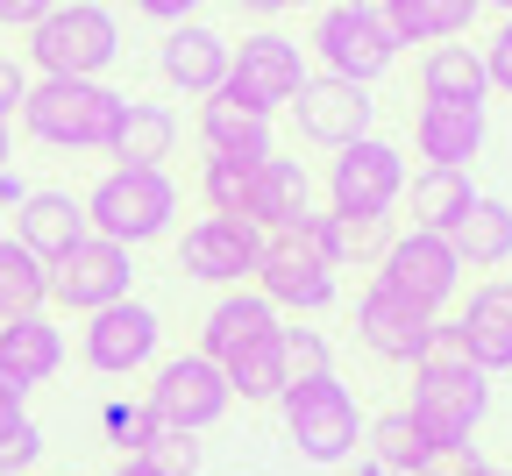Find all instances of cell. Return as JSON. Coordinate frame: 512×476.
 Wrapping results in <instances>:
<instances>
[{
	"instance_id": "1",
	"label": "cell",
	"mask_w": 512,
	"mask_h": 476,
	"mask_svg": "<svg viewBox=\"0 0 512 476\" xmlns=\"http://www.w3.org/2000/svg\"><path fill=\"white\" fill-rule=\"evenodd\" d=\"M406 413L427 441H477L484 413H491V377L463 356L456 342V327H434V349L413 363V398H406Z\"/></svg>"
},
{
	"instance_id": "2",
	"label": "cell",
	"mask_w": 512,
	"mask_h": 476,
	"mask_svg": "<svg viewBox=\"0 0 512 476\" xmlns=\"http://www.w3.org/2000/svg\"><path fill=\"white\" fill-rule=\"evenodd\" d=\"M128 93H114L107 79H29L22 100V135L43 150H72V157H107L114 128H121Z\"/></svg>"
},
{
	"instance_id": "3",
	"label": "cell",
	"mask_w": 512,
	"mask_h": 476,
	"mask_svg": "<svg viewBox=\"0 0 512 476\" xmlns=\"http://www.w3.org/2000/svg\"><path fill=\"white\" fill-rule=\"evenodd\" d=\"M79 207H86V228L100 242L143 249V242H164L178 228V178L171 171H136V164H107Z\"/></svg>"
},
{
	"instance_id": "4",
	"label": "cell",
	"mask_w": 512,
	"mask_h": 476,
	"mask_svg": "<svg viewBox=\"0 0 512 476\" xmlns=\"http://www.w3.org/2000/svg\"><path fill=\"white\" fill-rule=\"evenodd\" d=\"M278 420H285V441L299 448V462H320V469H342L363 455V405L356 391L328 370V377H292L278 391Z\"/></svg>"
},
{
	"instance_id": "5",
	"label": "cell",
	"mask_w": 512,
	"mask_h": 476,
	"mask_svg": "<svg viewBox=\"0 0 512 476\" xmlns=\"http://www.w3.org/2000/svg\"><path fill=\"white\" fill-rule=\"evenodd\" d=\"M121 64V22L107 0H57L29 29V72L36 79H107Z\"/></svg>"
},
{
	"instance_id": "6",
	"label": "cell",
	"mask_w": 512,
	"mask_h": 476,
	"mask_svg": "<svg viewBox=\"0 0 512 476\" xmlns=\"http://www.w3.org/2000/svg\"><path fill=\"white\" fill-rule=\"evenodd\" d=\"M306 50L328 79H349V86H377L399 64V36L384 29L377 0H328V8L313 15Z\"/></svg>"
},
{
	"instance_id": "7",
	"label": "cell",
	"mask_w": 512,
	"mask_h": 476,
	"mask_svg": "<svg viewBox=\"0 0 512 476\" xmlns=\"http://www.w3.org/2000/svg\"><path fill=\"white\" fill-rule=\"evenodd\" d=\"M406 150L363 135V143L328 157V214H363V221H392V207L406 199Z\"/></svg>"
},
{
	"instance_id": "8",
	"label": "cell",
	"mask_w": 512,
	"mask_h": 476,
	"mask_svg": "<svg viewBox=\"0 0 512 476\" xmlns=\"http://www.w3.org/2000/svg\"><path fill=\"white\" fill-rule=\"evenodd\" d=\"M377 285H392L399 299H413L420 313H448L463 299V256L448 249V235H427V228H399L392 235V249L377 256V270H370Z\"/></svg>"
},
{
	"instance_id": "9",
	"label": "cell",
	"mask_w": 512,
	"mask_h": 476,
	"mask_svg": "<svg viewBox=\"0 0 512 476\" xmlns=\"http://www.w3.org/2000/svg\"><path fill=\"white\" fill-rule=\"evenodd\" d=\"M313 79V64H306V43L285 36V29H249L235 50H228V93L256 114H278L299 100V86Z\"/></svg>"
},
{
	"instance_id": "10",
	"label": "cell",
	"mask_w": 512,
	"mask_h": 476,
	"mask_svg": "<svg viewBox=\"0 0 512 476\" xmlns=\"http://www.w3.org/2000/svg\"><path fill=\"white\" fill-rule=\"evenodd\" d=\"M143 405H150L164 427L207 434V427H221V420H228L235 391H228L221 363H207L200 349H185V356H157V363H150V391H143Z\"/></svg>"
},
{
	"instance_id": "11",
	"label": "cell",
	"mask_w": 512,
	"mask_h": 476,
	"mask_svg": "<svg viewBox=\"0 0 512 476\" xmlns=\"http://www.w3.org/2000/svg\"><path fill=\"white\" fill-rule=\"evenodd\" d=\"M249 285L264 292L278 313H299V320L328 313V306L342 299L335 263L320 256L306 235H264V256H256V278H249Z\"/></svg>"
},
{
	"instance_id": "12",
	"label": "cell",
	"mask_w": 512,
	"mask_h": 476,
	"mask_svg": "<svg viewBox=\"0 0 512 476\" xmlns=\"http://www.w3.org/2000/svg\"><path fill=\"white\" fill-rule=\"evenodd\" d=\"M157 356H164V320L143 299H121L107 313H86V327H79V363L93 377H114V384L121 377H143Z\"/></svg>"
},
{
	"instance_id": "13",
	"label": "cell",
	"mask_w": 512,
	"mask_h": 476,
	"mask_svg": "<svg viewBox=\"0 0 512 476\" xmlns=\"http://www.w3.org/2000/svg\"><path fill=\"white\" fill-rule=\"evenodd\" d=\"M121 299H136V249L86 235L79 249H64L50 263V306H64V313L86 320V313H107Z\"/></svg>"
},
{
	"instance_id": "14",
	"label": "cell",
	"mask_w": 512,
	"mask_h": 476,
	"mask_svg": "<svg viewBox=\"0 0 512 476\" xmlns=\"http://www.w3.org/2000/svg\"><path fill=\"white\" fill-rule=\"evenodd\" d=\"M256 256H264V235L249 221H228V214H200L185 235H178V270L192 285H214V292H235L256 278Z\"/></svg>"
},
{
	"instance_id": "15",
	"label": "cell",
	"mask_w": 512,
	"mask_h": 476,
	"mask_svg": "<svg viewBox=\"0 0 512 476\" xmlns=\"http://www.w3.org/2000/svg\"><path fill=\"white\" fill-rule=\"evenodd\" d=\"M434 313H420L413 299H399L392 285H363L356 292V342L377 356V363H392V370H413L427 349H434Z\"/></svg>"
},
{
	"instance_id": "16",
	"label": "cell",
	"mask_w": 512,
	"mask_h": 476,
	"mask_svg": "<svg viewBox=\"0 0 512 476\" xmlns=\"http://www.w3.org/2000/svg\"><path fill=\"white\" fill-rule=\"evenodd\" d=\"M292 121L313 150H349L363 143V135H377V100L370 86H349V79H328V72H313L292 100Z\"/></svg>"
},
{
	"instance_id": "17",
	"label": "cell",
	"mask_w": 512,
	"mask_h": 476,
	"mask_svg": "<svg viewBox=\"0 0 512 476\" xmlns=\"http://www.w3.org/2000/svg\"><path fill=\"white\" fill-rule=\"evenodd\" d=\"M228 50H235V43H228L221 29H207V22H178V29H164V43H157V72H164L171 93L207 100V93L228 86Z\"/></svg>"
},
{
	"instance_id": "18",
	"label": "cell",
	"mask_w": 512,
	"mask_h": 476,
	"mask_svg": "<svg viewBox=\"0 0 512 476\" xmlns=\"http://www.w3.org/2000/svg\"><path fill=\"white\" fill-rule=\"evenodd\" d=\"M413 150H420V164L470 171L477 150H484V107H470V100H420L413 107Z\"/></svg>"
},
{
	"instance_id": "19",
	"label": "cell",
	"mask_w": 512,
	"mask_h": 476,
	"mask_svg": "<svg viewBox=\"0 0 512 476\" xmlns=\"http://www.w3.org/2000/svg\"><path fill=\"white\" fill-rule=\"evenodd\" d=\"M285 327V313L256 292V285H235V292H221L214 306H207V320H200V356L207 363H228V356H242L249 342H271V334Z\"/></svg>"
},
{
	"instance_id": "20",
	"label": "cell",
	"mask_w": 512,
	"mask_h": 476,
	"mask_svg": "<svg viewBox=\"0 0 512 476\" xmlns=\"http://www.w3.org/2000/svg\"><path fill=\"white\" fill-rule=\"evenodd\" d=\"M192 128H200V150L207 157H235V164H264L278 150V135H271V114H256L242 107L228 86L200 100V114H192Z\"/></svg>"
},
{
	"instance_id": "21",
	"label": "cell",
	"mask_w": 512,
	"mask_h": 476,
	"mask_svg": "<svg viewBox=\"0 0 512 476\" xmlns=\"http://www.w3.org/2000/svg\"><path fill=\"white\" fill-rule=\"evenodd\" d=\"M64 363H72V342L50 313H22V320H0V377L15 391H36L50 384Z\"/></svg>"
},
{
	"instance_id": "22",
	"label": "cell",
	"mask_w": 512,
	"mask_h": 476,
	"mask_svg": "<svg viewBox=\"0 0 512 476\" xmlns=\"http://www.w3.org/2000/svg\"><path fill=\"white\" fill-rule=\"evenodd\" d=\"M93 228H86V207L64 185H29V199L15 207V242L36 256V263H57L64 249H79Z\"/></svg>"
},
{
	"instance_id": "23",
	"label": "cell",
	"mask_w": 512,
	"mask_h": 476,
	"mask_svg": "<svg viewBox=\"0 0 512 476\" xmlns=\"http://www.w3.org/2000/svg\"><path fill=\"white\" fill-rule=\"evenodd\" d=\"M448 327H456L463 356H470L484 377H505V370H512V285H505V278H498V285H477Z\"/></svg>"
},
{
	"instance_id": "24",
	"label": "cell",
	"mask_w": 512,
	"mask_h": 476,
	"mask_svg": "<svg viewBox=\"0 0 512 476\" xmlns=\"http://www.w3.org/2000/svg\"><path fill=\"white\" fill-rule=\"evenodd\" d=\"M313 214V171L299 157H264L256 164V192H249V228L256 235H292Z\"/></svg>"
},
{
	"instance_id": "25",
	"label": "cell",
	"mask_w": 512,
	"mask_h": 476,
	"mask_svg": "<svg viewBox=\"0 0 512 476\" xmlns=\"http://www.w3.org/2000/svg\"><path fill=\"white\" fill-rule=\"evenodd\" d=\"M292 235H306L335 270H377V256L392 249V221H363V214H306Z\"/></svg>"
},
{
	"instance_id": "26",
	"label": "cell",
	"mask_w": 512,
	"mask_h": 476,
	"mask_svg": "<svg viewBox=\"0 0 512 476\" xmlns=\"http://www.w3.org/2000/svg\"><path fill=\"white\" fill-rule=\"evenodd\" d=\"M107 157L114 164H136V171H164V157H178V114L164 100H128Z\"/></svg>"
},
{
	"instance_id": "27",
	"label": "cell",
	"mask_w": 512,
	"mask_h": 476,
	"mask_svg": "<svg viewBox=\"0 0 512 476\" xmlns=\"http://www.w3.org/2000/svg\"><path fill=\"white\" fill-rule=\"evenodd\" d=\"M377 15H384V29L399 36V50L406 43H456V36H470V22L484 15L477 0H377Z\"/></svg>"
},
{
	"instance_id": "28",
	"label": "cell",
	"mask_w": 512,
	"mask_h": 476,
	"mask_svg": "<svg viewBox=\"0 0 512 476\" xmlns=\"http://www.w3.org/2000/svg\"><path fill=\"white\" fill-rule=\"evenodd\" d=\"M406 207H413V228H427V235H448L470 207H477V185H470V171H441V164H420L413 178H406Z\"/></svg>"
},
{
	"instance_id": "29",
	"label": "cell",
	"mask_w": 512,
	"mask_h": 476,
	"mask_svg": "<svg viewBox=\"0 0 512 476\" xmlns=\"http://www.w3.org/2000/svg\"><path fill=\"white\" fill-rule=\"evenodd\" d=\"M448 249L463 256V270H505L512 263V207L491 192H477V207L448 228Z\"/></svg>"
},
{
	"instance_id": "30",
	"label": "cell",
	"mask_w": 512,
	"mask_h": 476,
	"mask_svg": "<svg viewBox=\"0 0 512 476\" xmlns=\"http://www.w3.org/2000/svg\"><path fill=\"white\" fill-rule=\"evenodd\" d=\"M420 100H470L484 107L491 100V79H484V57L470 43H434L420 57Z\"/></svg>"
},
{
	"instance_id": "31",
	"label": "cell",
	"mask_w": 512,
	"mask_h": 476,
	"mask_svg": "<svg viewBox=\"0 0 512 476\" xmlns=\"http://www.w3.org/2000/svg\"><path fill=\"white\" fill-rule=\"evenodd\" d=\"M278 334H285V327H278ZM278 334H271V342H249L242 356L221 363V377H228V391H235L242 405H278V391L292 384V370H285V342H278Z\"/></svg>"
},
{
	"instance_id": "32",
	"label": "cell",
	"mask_w": 512,
	"mask_h": 476,
	"mask_svg": "<svg viewBox=\"0 0 512 476\" xmlns=\"http://www.w3.org/2000/svg\"><path fill=\"white\" fill-rule=\"evenodd\" d=\"M50 313V263H36L15 235H0V320Z\"/></svg>"
},
{
	"instance_id": "33",
	"label": "cell",
	"mask_w": 512,
	"mask_h": 476,
	"mask_svg": "<svg viewBox=\"0 0 512 476\" xmlns=\"http://www.w3.org/2000/svg\"><path fill=\"white\" fill-rule=\"evenodd\" d=\"M363 455H370L384 476H413V469H420V455H427V434L413 427L406 405H392V413H377V420L363 427Z\"/></svg>"
},
{
	"instance_id": "34",
	"label": "cell",
	"mask_w": 512,
	"mask_h": 476,
	"mask_svg": "<svg viewBox=\"0 0 512 476\" xmlns=\"http://www.w3.org/2000/svg\"><path fill=\"white\" fill-rule=\"evenodd\" d=\"M249 192H256V164H235V157H207L200 164V207L207 214L249 221Z\"/></svg>"
},
{
	"instance_id": "35",
	"label": "cell",
	"mask_w": 512,
	"mask_h": 476,
	"mask_svg": "<svg viewBox=\"0 0 512 476\" xmlns=\"http://www.w3.org/2000/svg\"><path fill=\"white\" fill-rule=\"evenodd\" d=\"M100 434H107L114 455H143L150 434H157V413H150L143 398H107V405H100Z\"/></svg>"
},
{
	"instance_id": "36",
	"label": "cell",
	"mask_w": 512,
	"mask_h": 476,
	"mask_svg": "<svg viewBox=\"0 0 512 476\" xmlns=\"http://www.w3.org/2000/svg\"><path fill=\"white\" fill-rule=\"evenodd\" d=\"M143 462H150L157 476H200L207 448H200V434H185V427H164V420H157V434H150Z\"/></svg>"
},
{
	"instance_id": "37",
	"label": "cell",
	"mask_w": 512,
	"mask_h": 476,
	"mask_svg": "<svg viewBox=\"0 0 512 476\" xmlns=\"http://www.w3.org/2000/svg\"><path fill=\"white\" fill-rule=\"evenodd\" d=\"M278 342H285V370L292 377H328L335 370V342L320 327H285Z\"/></svg>"
},
{
	"instance_id": "38",
	"label": "cell",
	"mask_w": 512,
	"mask_h": 476,
	"mask_svg": "<svg viewBox=\"0 0 512 476\" xmlns=\"http://www.w3.org/2000/svg\"><path fill=\"white\" fill-rule=\"evenodd\" d=\"M470 469H484L477 441H427V455H420L413 476H470Z\"/></svg>"
},
{
	"instance_id": "39",
	"label": "cell",
	"mask_w": 512,
	"mask_h": 476,
	"mask_svg": "<svg viewBox=\"0 0 512 476\" xmlns=\"http://www.w3.org/2000/svg\"><path fill=\"white\" fill-rule=\"evenodd\" d=\"M43 448H50V441H43V427H36V420H22L8 441H0V476H29V469L43 462Z\"/></svg>"
},
{
	"instance_id": "40",
	"label": "cell",
	"mask_w": 512,
	"mask_h": 476,
	"mask_svg": "<svg viewBox=\"0 0 512 476\" xmlns=\"http://www.w3.org/2000/svg\"><path fill=\"white\" fill-rule=\"evenodd\" d=\"M477 57H484L491 93H512V15H498V29H491V43H477Z\"/></svg>"
},
{
	"instance_id": "41",
	"label": "cell",
	"mask_w": 512,
	"mask_h": 476,
	"mask_svg": "<svg viewBox=\"0 0 512 476\" xmlns=\"http://www.w3.org/2000/svg\"><path fill=\"white\" fill-rule=\"evenodd\" d=\"M143 22H157V29H178V22H200V8L207 0H128Z\"/></svg>"
},
{
	"instance_id": "42",
	"label": "cell",
	"mask_w": 512,
	"mask_h": 476,
	"mask_svg": "<svg viewBox=\"0 0 512 476\" xmlns=\"http://www.w3.org/2000/svg\"><path fill=\"white\" fill-rule=\"evenodd\" d=\"M22 100H29V64L0 57V121H8V128H15V114H22Z\"/></svg>"
},
{
	"instance_id": "43",
	"label": "cell",
	"mask_w": 512,
	"mask_h": 476,
	"mask_svg": "<svg viewBox=\"0 0 512 476\" xmlns=\"http://www.w3.org/2000/svg\"><path fill=\"white\" fill-rule=\"evenodd\" d=\"M50 8H57V0H0V29H22V36H29Z\"/></svg>"
},
{
	"instance_id": "44",
	"label": "cell",
	"mask_w": 512,
	"mask_h": 476,
	"mask_svg": "<svg viewBox=\"0 0 512 476\" xmlns=\"http://www.w3.org/2000/svg\"><path fill=\"white\" fill-rule=\"evenodd\" d=\"M22 420H29V391H15L8 377H0V441H8Z\"/></svg>"
},
{
	"instance_id": "45",
	"label": "cell",
	"mask_w": 512,
	"mask_h": 476,
	"mask_svg": "<svg viewBox=\"0 0 512 476\" xmlns=\"http://www.w3.org/2000/svg\"><path fill=\"white\" fill-rule=\"evenodd\" d=\"M228 8H235V15H249V22H264V29H271V22L285 15V0H228Z\"/></svg>"
},
{
	"instance_id": "46",
	"label": "cell",
	"mask_w": 512,
	"mask_h": 476,
	"mask_svg": "<svg viewBox=\"0 0 512 476\" xmlns=\"http://www.w3.org/2000/svg\"><path fill=\"white\" fill-rule=\"evenodd\" d=\"M22 199H29V185H22V178H15V164H8V171H0V214L22 207Z\"/></svg>"
},
{
	"instance_id": "47",
	"label": "cell",
	"mask_w": 512,
	"mask_h": 476,
	"mask_svg": "<svg viewBox=\"0 0 512 476\" xmlns=\"http://www.w3.org/2000/svg\"><path fill=\"white\" fill-rule=\"evenodd\" d=\"M107 476H157V469H150V462H143V455H121V462H114V469H107Z\"/></svg>"
},
{
	"instance_id": "48",
	"label": "cell",
	"mask_w": 512,
	"mask_h": 476,
	"mask_svg": "<svg viewBox=\"0 0 512 476\" xmlns=\"http://www.w3.org/2000/svg\"><path fill=\"white\" fill-rule=\"evenodd\" d=\"M8 164H15V128L0 121V171H8Z\"/></svg>"
},
{
	"instance_id": "49",
	"label": "cell",
	"mask_w": 512,
	"mask_h": 476,
	"mask_svg": "<svg viewBox=\"0 0 512 476\" xmlns=\"http://www.w3.org/2000/svg\"><path fill=\"white\" fill-rule=\"evenodd\" d=\"M477 8H498V15H512V0H477Z\"/></svg>"
},
{
	"instance_id": "50",
	"label": "cell",
	"mask_w": 512,
	"mask_h": 476,
	"mask_svg": "<svg viewBox=\"0 0 512 476\" xmlns=\"http://www.w3.org/2000/svg\"><path fill=\"white\" fill-rule=\"evenodd\" d=\"M285 8H328V0H285Z\"/></svg>"
},
{
	"instance_id": "51",
	"label": "cell",
	"mask_w": 512,
	"mask_h": 476,
	"mask_svg": "<svg viewBox=\"0 0 512 476\" xmlns=\"http://www.w3.org/2000/svg\"><path fill=\"white\" fill-rule=\"evenodd\" d=\"M470 476H505V469H491V462H484V469H470Z\"/></svg>"
},
{
	"instance_id": "52",
	"label": "cell",
	"mask_w": 512,
	"mask_h": 476,
	"mask_svg": "<svg viewBox=\"0 0 512 476\" xmlns=\"http://www.w3.org/2000/svg\"><path fill=\"white\" fill-rule=\"evenodd\" d=\"M505 270H512V263H505ZM505 285H512V278H505Z\"/></svg>"
},
{
	"instance_id": "53",
	"label": "cell",
	"mask_w": 512,
	"mask_h": 476,
	"mask_svg": "<svg viewBox=\"0 0 512 476\" xmlns=\"http://www.w3.org/2000/svg\"><path fill=\"white\" fill-rule=\"evenodd\" d=\"M0 235H8V228H0Z\"/></svg>"
},
{
	"instance_id": "54",
	"label": "cell",
	"mask_w": 512,
	"mask_h": 476,
	"mask_svg": "<svg viewBox=\"0 0 512 476\" xmlns=\"http://www.w3.org/2000/svg\"><path fill=\"white\" fill-rule=\"evenodd\" d=\"M505 476H512V469H505Z\"/></svg>"
}]
</instances>
